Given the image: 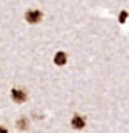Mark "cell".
<instances>
[{"label":"cell","mask_w":129,"mask_h":133,"mask_svg":"<svg viewBox=\"0 0 129 133\" xmlns=\"http://www.w3.org/2000/svg\"><path fill=\"white\" fill-rule=\"evenodd\" d=\"M0 133H7V130H5L4 126H0Z\"/></svg>","instance_id":"cell-7"},{"label":"cell","mask_w":129,"mask_h":133,"mask_svg":"<svg viewBox=\"0 0 129 133\" xmlns=\"http://www.w3.org/2000/svg\"><path fill=\"white\" fill-rule=\"evenodd\" d=\"M40 19H42V12H40V11L32 9V11H28V12H26V21H28V23L35 25V23H39Z\"/></svg>","instance_id":"cell-2"},{"label":"cell","mask_w":129,"mask_h":133,"mask_svg":"<svg viewBox=\"0 0 129 133\" xmlns=\"http://www.w3.org/2000/svg\"><path fill=\"white\" fill-rule=\"evenodd\" d=\"M18 126H19L21 130H26V128H28V119L21 117V119H19V123H18Z\"/></svg>","instance_id":"cell-5"},{"label":"cell","mask_w":129,"mask_h":133,"mask_svg":"<svg viewBox=\"0 0 129 133\" xmlns=\"http://www.w3.org/2000/svg\"><path fill=\"white\" fill-rule=\"evenodd\" d=\"M12 100L16 102V103H23L25 100L28 98V95H26V91L25 89H21V88H16V89H12Z\"/></svg>","instance_id":"cell-1"},{"label":"cell","mask_w":129,"mask_h":133,"mask_svg":"<svg viewBox=\"0 0 129 133\" xmlns=\"http://www.w3.org/2000/svg\"><path fill=\"white\" fill-rule=\"evenodd\" d=\"M119 19H120V23H124V21L127 19V12H126V11H122V12H120V16H119Z\"/></svg>","instance_id":"cell-6"},{"label":"cell","mask_w":129,"mask_h":133,"mask_svg":"<svg viewBox=\"0 0 129 133\" xmlns=\"http://www.w3.org/2000/svg\"><path fill=\"white\" fill-rule=\"evenodd\" d=\"M72 126L75 130H82V128L86 126V119L82 117V116H75L73 119H72Z\"/></svg>","instance_id":"cell-3"},{"label":"cell","mask_w":129,"mask_h":133,"mask_svg":"<svg viewBox=\"0 0 129 133\" xmlns=\"http://www.w3.org/2000/svg\"><path fill=\"white\" fill-rule=\"evenodd\" d=\"M54 63L56 65H65L66 63V54L65 53H56V56H54Z\"/></svg>","instance_id":"cell-4"}]
</instances>
